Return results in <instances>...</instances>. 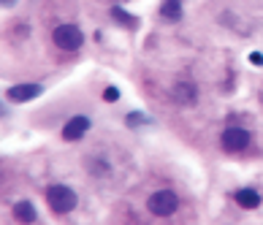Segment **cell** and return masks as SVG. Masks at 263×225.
I'll use <instances>...</instances> for the list:
<instances>
[{
    "label": "cell",
    "mask_w": 263,
    "mask_h": 225,
    "mask_svg": "<svg viewBox=\"0 0 263 225\" xmlns=\"http://www.w3.org/2000/svg\"><path fill=\"white\" fill-rule=\"evenodd\" d=\"M46 203H49V209L54 214H68L76 209V193L71 190V187H65V185H52L49 190H46Z\"/></svg>",
    "instance_id": "cell-1"
},
{
    "label": "cell",
    "mask_w": 263,
    "mask_h": 225,
    "mask_svg": "<svg viewBox=\"0 0 263 225\" xmlns=\"http://www.w3.org/2000/svg\"><path fill=\"white\" fill-rule=\"evenodd\" d=\"M147 206L155 217H171V214L179 209V198H176L174 190H157V193L149 195Z\"/></svg>",
    "instance_id": "cell-2"
},
{
    "label": "cell",
    "mask_w": 263,
    "mask_h": 225,
    "mask_svg": "<svg viewBox=\"0 0 263 225\" xmlns=\"http://www.w3.org/2000/svg\"><path fill=\"white\" fill-rule=\"evenodd\" d=\"M52 41L57 44L63 52H76V49H82V44H84V33L79 30L76 25H60V27H54Z\"/></svg>",
    "instance_id": "cell-3"
},
{
    "label": "cell",
    "mask_w": 263,
    "mask_h": 225,
    "mask_svg": "<svg viewBox=\"0 0 263 225\" xmlns=\"http://www.w3.org/2000/svg\"><path fill=\"white\" fill-rule=\"evenodd\" d=\"M250 144V130H244L239 125H231L222 130V149L225 152H244Z\"/></svg>",
    "instance_id": "cell-4"
},
{
    "label": "cell",
    "mask_w": 263,
    "mask_h": 225,
    "mask_svg": "<svg viewBox=\"0 0 263 225\" xmlns=\"http://www.w3.org/2000/svg\"><path fill=\"white\" fill-rule=\"evenodd\" d=\"M41 92H44L41 84H14V87H8L6 98L11 100V103H27V100L38 98Z\"/></svg>",
    "instance_id": "cell-5"
},
{
    "label": "cell",
    "mask_w": 263,
    "mask_h": 225,
    "mask_svg": "<svg viewBox=\"0 0 263 225\" xmlns=\"http://www.w3.org/2000/svg\"><path fill=\"white\" fill-rule=\"evenodd\" d=\"M90 130V119L87 117H71L68 122L63 125V138L65 141H79V138H84V133Z\"/></svg>",
    "instance_id": "cell-6"
},
{
    "label": "cell",
    "mask_w": 263,
    "mask_h": 225,
    "mask_svg": "<svg viewBox=\"0 0 263 225\" xmlns=\"http://www.w3.org/2000/svg\"><path fill=\"white\" fill-rule=\"evenodd\" d=\"M174 98L182 103V106H193L195 98H198V90H195L193 81H176L174 84Z\"/></svg>",
    "instance_id": "cell-7"
},
{
    "label": "cell",
    "mask_w": 263,
    "mask_h": 225,
    "mask_svg": "<svg viewBox=\"0 0 263 225\" xmlns=\"http://www.w3.org/2000/svg\"><path fill=\"white\" fill-rule=\"evenodd\" d=\"M11 214H14V220L16 222H22V225H33L35 222V206L30 203V201H16L14 203V209H11Z\"/></svg>",
    "instance_id": "cell-8"
},
{
    "label": "cell",
    "mask_w": 263,
    "mask_h": 225,
    "mask_svg": "<svg viewBox=\"0 0 263 225\" xmlns=\"http://www.w3.org/2000/svg\"><path fill=\"white\" fill-rule=\"evenodd\" d=\"M233 198H236V203L241 209H258L260 206V193L252 190V187H241V190L233 193Z\"/></svg>",
    "instance_id": "cell-9"
},
{
    "label": "cell",
    "mask_w": 263,
    "mask_h": 225,
    "mask_svg": "<svg viewBox=\"0 0 263 225\" xmlns=\"http://www.w3.org/2000/svg\"><path fill=\"white\" fill-rule=\"evenodd\" d=\"M160 16L168 19V22H179L182 19V3H179V0H163Z\"/></svg>",
    "instance_id": "cell-10"
},
{
    "label": "cell",
    "mask_w": 263,
    "mask_h": 225,
    "mask_svg": "<svg viewBox=\"0 0 263 225\" xmlns=\"http://www.w3.org/2000/svg\"><path fill=\"white\" fill-rule=\"evenodd\" d=\"M111 16H114V19H119V25H125V27H136V25H138L136 16H133V14H128V11H122L119 6L111 8Z\"/></svg>",
    "instance_id": "cell-11"
},
{
    "label": "cell",
    "mask_w": 263,
    "mask_h": 225,
    "mask_svg": "<svg viewBox=\"0 0 263 225\" xmlns=\"http://www.w3.org/2000/svg\"><path fill=\"white\" fill-rule=\"evenodd\" d=\"M125 122H128V128H138V125H147L149 117H144V114H128Z\"/></svg>",
    "instance_id": "cell-12"
},
{
    "label": "cell",
    "mask_w": 263,
    "mask_h": 225,
    "mask_svg": "<svg viewBox=\"0 0 263 225\" xmlns=\"http://www.w3.org/2000/svg\"><path fill=\"white\" fill-rule=\"evenodd\" d=\"M103 100H109V103L119 100V90L117 87H106V90H103Z\"/></svg>",
    "instance_id": "cell-13"
},
{
    "label": "cell",
    "mask_w": 263,
    "mask_h": 225,
    "mask_svg": "<svg viewBox=\"0 0 263 225\" xmlns=\"http://www.w3.org/2000/svg\"><path fill=\"white\" fill-rule=\"evenodd\" d=\"M250 63L258 65V68H263V54H260V52H252V54H250Z\"/></svg>",
    "instance_id": "cell-14"
},
{
    "label": "cell",
    "mask_w": 263,
    "mask_h": 225,
    "mask_svg": "<svg viewBox=\"0 0 263 225\" xmlns=\"http://www.w3.org/2000/svg\"><path fill=\"white\" fill-rule=\"evenodd\" d=\"M0 3H3V6H11V3H14V0H0Z\"/></svg>",
    "instance_id": "cell-15"
}]
</instances>
